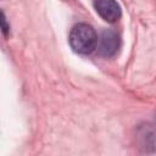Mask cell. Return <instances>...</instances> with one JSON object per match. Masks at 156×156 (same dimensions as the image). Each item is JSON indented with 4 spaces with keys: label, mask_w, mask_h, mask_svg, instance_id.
<instances>
[{
    "label": "cell",
    "mask_w": 156,
    "mask_h": 156,
    "mask_svg": "<svg viewBox=\"0 0 156 156\" xmlns=\"http://www.w3.org/2000/svg\"><path fill=\"white\" fill-rule=\"evenodd\" d=\"M94 7L98 15L106 22H116L121 17V6L116 0H95Z\"/></svg>",
    "instance_id": "cell-3"
},
{
    "label": "cell",
    "mask_w": 156,
    "mask_h": 156,
    "mask_svg": "<svg viewBox=\"0 0 156 156\" xmlns=\"http://www.w3.org/2000/svg\"><path fill=\"white\" fill-rule=\"evenodd\" d=\"M68 41L73 51L78 54H90L96 49L98 45V35L95 29L87 23H77L72 27L69 35H68Z\"/></svg>",
    "instance_id": "cell-1"
},
{
    "label": "cell",
    "mask_w": 156,
    "mask_h": 156,
    "mask_svg": "<svg viewBox=\"0 0 156 156\" xmlns=\"http://www.w3.org/2000/svg\"><path fill=\"white\" fill-rule=\"evenodd\" d=\"M119 46H121V40L116 32L111 29H106L101 33V37L99 39V45H98V51L101 56L111 57L116 55Z\"/></svg>",
    "instance_id": "cell-2"
},
{
    "label": "cell",
    "mask_w": 156,
    "mask_h": 156,
    "mask_svg": "<svg viewBox=\"0 0 156 156\" xmlns=\"http://www.w3.org/2000/svg\"><path fill=\"white\" fill-rule=\"evenodd\" d=\"M1 28H2V34L5 37H7V34L10 32V26H7L6 17H5V13L4 12H1Z\"/></svg>",
    "instance_id": "cell-4"
}]
</instances>
